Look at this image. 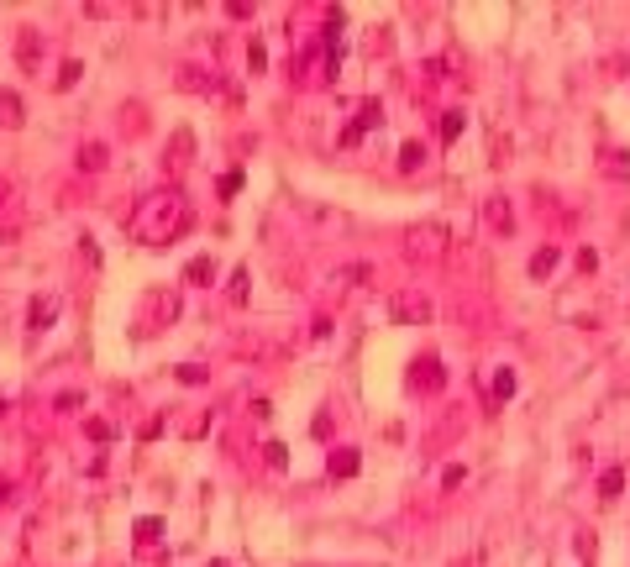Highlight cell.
<instances>
[{
    "label": "cell",
    "instance_id": "19",
    "mask_svg": "<svg viewBox=\"0 0 630 567\" xmlns=\"http://www.w3.org/2000/svg\"><path fill=\"white\" fill-rule=\"evenodd\" d=\"M247 63H252V74H258V69H263V63H268V53H263V48H258V42H252V48H247Z\"/></svg>",
    "mask_w": 630,
    "mask_h": 567
},
{
    "label": "cell",
    "instance_id": "20",
    "mask_svg": "<svg viewBox=\"0 0 630 567\" xmlns=\"http://www.w3.org/2000/svg\"><path fill=\"white\" fill-rule=\"evenodd\" d=\"M0 504H11V483H0Z\"/></svg>",
    "mask_w": 630,
    "mask_h": 567
},
{
    "label": "cell",
    "instance_id": "6",
    "mask_svg": "<svg viewBox=\"0 0 630 567\" xmlns=\"http://www.w3.org/2000/svg\"><path fill=\"white\" fill-rule=\"evenodd\" d=\"M16 53H21V69H37V53H42V42H37V32H32V27H21Z\"/></svg>",
    "mask_w": 630,
    "mask_h": 567
},
{
    "label": "cell",
    "instance_id": "1",
    "mask_svg": "<svg viewBox=\"0 0 630 567\" xmlns=\"http://www.w3.org/2000/svg\"><path fill=\"white\" fill-rule=\"evenodd\" d=\"M184 226H190V205H184L179 195H169V189H163V195H147L126 216V231L137 242H169L173 231H184Z\"/></svg>",
    "mask_w": 630,
    "mask_h": 567
},
{
    "label": "cell",
    "instance_id": "12",
    "mask_svg": "<svg viewBox=\"0 0 630 567\" xmlns=\"http://www.w3.org/2000/svg\"><path fill=\"white\" fill-rule=\"evenodd\" d=\"M420 163H426V152H420V142H405V148H400V169H405V174H415Z\"/></svg>",
    "mask_w": 630,
    "mask_h": 567
},
{
    "label": "cell",
    "instance_id": "11",
    "mask_svg": "<svg viewBox=\"0 0 630 567\" xmlns=\"http://www.w3.org/2000/svg\"><path fill=\"white\" fill-rule=\"evenodd\" d=\"M79 169H105V148H100V142H90V148H79Z\"/></svg>",
    "mask_w": 630,
    "mask_h": 567
},
{
    "label": "cell",
    "instance_id": "8",
    "mask_svg": "<svg viewBox=\"0 0 630 567\" xmlns=\"http://www.w3.org/2000/svg\"><path fill=\"white\" fill-rule=\"evenodd\" d=\"M184 279H190V284H205V279H216V258H190Z\"/></svg>",
    "mask_w": 630,
    "mask_h": 567
},
{
    "label": "cell",
    "instance_id": "14",
    "mask_svg": "<svg viewBox=\"0 0 630 567\" xmlns=\"http://www.w3.org/2000/svg\"><path fill=\"white\" fill-rule=\"evenodd\" d=\"M0 110H6V126H21V100L11 95V90L0 95Z\"/></svg>",
    "mask_w": 630,
    "mask_h": 567
},
{
    "label": "cell",
    "instance_id": "15",
    "mask_svg": "<svg viewBox=\"0 0 630 567\" xmlns=\"http://www.w3.org/2000/svg\"><path fill=\"white\" fill-rule=\"evenodd\" d=\"M158 536H163V520H152V515H147V520H137V541H147V547H152Z\"/></svg>",
    "mask_w": 630,
    "mask_h": 567
},
{
    "label": "cell",
    "instance_id": "16",
    "mask_svg": "<svg viewBox=\"0 0 630 567\" xmlns=\"http://www.w3.org/2000/svg\"><path fill=\"white\" fill-rule=\"evenodd\" d=\"M494 394H499V399L515 394V373H510V368H499V378H494Z\"/></svg>",
    "mask_w": 630,
    "mask_h": 567
},
{
    "label": "cell",
    "instance_id": "9",
    "mask_svg": "<svg viewBox=\"0 0 630 567\" xmlns=\"http://www.w3.org/2000/svg\"><path fill=\"white\" fill-rule=\"evenodd\" d=\"M620 488H625V468H604V473H599V494H604V499H615Z\"/></svg>",
    "mask_w": 630,
    "mask_h": 567
},
{
    "label": "cell",
    "instance_id": "13",
    "mask_svg": "<svg viewBox=\"0 0 630 567\" xmlns=\"http://www.w3.org/2000/svg\"><path fill=\"white\" fill-rule=\"evenodd\" d=\"M462 137V110H447L441 116V142H457Z\"/></svg>",
    "mask_w": 630,
    "mask_h": 567
},
{
    "label": "cell",
    "instance_id": "10",
    "mask_svg": "<svg viewBox=\"0 0 630 567\" xmlns=\"http://www.w3.org/2000/svg\"><path fill=\"white\" fill-rule=\"evenodd\" d=\"M551 268H557V247H541L536 258H530V279H546Z\"/></svg>",
    "mask_w": 630,
    "mask_h": 567
},
{
    "label": "cell",
    "instance_id": "7",
    "mask_svg": "<svg viewBox=\"0 0 630 567\" xmlns=\"http://www.w3.org/2000/svg\"><path fill=\"white\" fill-rule=\"evenodd\" d=\"M53 320H58V299H32V326H53Z\"/></svg>",
    "mask_w": 630,
    "mask_h": 567
},
{
    "label": "cell",
    "instance_id": "17",
    "mask_svg": "<svg viewBox=\"0 0 630 567\" xmlns=\"http://www.w3.org/2000/svg\"><path fill=\"white\" fill-rule=\"evenodd\" d=\"M263 452H268V462H273V468H284V462H289V447H284V441H268Z\"/></svg>",
    "mask_w": 630,
    "mask_h": 567
},
{
    "label": "cell",
    "instance_id": "2",
    "mask_svg": "<svg viewBox=\"0 0 630 567\" xmlns=\"http://www.w3.org/2000/svg\"><path fill=\"white\" fill-rule=\"evenodd\" d=\"M389 320L394 326H420V320H431V299L420 289H400V294H389Z\"/></svg>",
    "mask_w": 630,
    "mask_h": 567
},
{
    "label": "cell",
    "instance_id": "22",
    "mask_svg": "<svg viewBox=\"0 0 630 567\" xmlns=\"http://www.w3.org/2000/svg\"><path fill=\"white\" fill-rule=\"evenodd\" d=\"M0 415H6V399H0Z\"/></svg>",
    "mask_w": 630,
    "mask_h": 567
},
{
    "label": "cell",
    "instance_id": "4",
    "mask_svg": "<svg viewBox=\"0 0 630 567\" xmlns=\"http://www.w3.org/2000/svg\"><path fill=\"white\" fill-rule=\"evenodd\" d=\"M410 384H415V389H426V394H436V389L447 384V373H441V363H436V358H420V363H415V373H410Z\"/></svg>",
    "mask_w": 630,
    "mask_h": 567
},
{
    "label": "cell",
    "instance_id": "3",
    "mask_svg": "<svg viewBox=\"0 0 630 567\" xmlns=\"http://www.w3.org/2000/svg\"><path fill=\"white\" fill-rule=\"evenodd\" d=\"M373 126H383V105H379V100H362L357 121H352V126L341 131V148H357V142H362V131H373Z\"/></svg>",
    "mask_w": 630,
    "mask_h": 567
},
{
    "label": "cell",
    "instance_id": "18",
    "mask_svg": "<svg viewBox=\"0 0 630 567\" xmlns=\"http://www.w3.org/2000/svg\"><path fill=\"white\" fill-rule=\"evenodd\" d=\"M90 436H95V441H110L116 431H110V420H90Z\"/></svg>",
    "mask_w": 630,
    "mask_h": 567
},
{
    "label": "cell",
    "instance_id": "5",
    "mask_svg": "<svg viewBox=\"0 0 630 567\" xmlns=\"http://www.w3.org/2000/svg\"><path fill=\"white\" fill-rule=\"evenodd\" d=\"M326 468H331V478H352V473L362 468V457H357L352 447H341V452H331V462H326Z\"/></svg>",
    "mask_w": 630,
    "mask_h": 567
},
{
    "label": "cell",
    "instance_id": "21",
    "mask_svg": "<svg viewBox=\"0 0 630 567\" xmlns=\"http://www.w3.org/2000/svg\"><path fill=\"white\" fill-rule=\"evenodd\" d=\"M210 567H231V562H210Z\"/></svg>",
    "mask_w": 630,
    "mask_h": 567
}]
</instances>
